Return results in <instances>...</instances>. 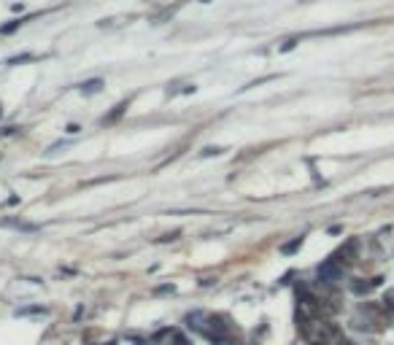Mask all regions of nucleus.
<instances>
[{
  "label": "nucleus",
  "mask_w": 394,
  "mask_h": 345,
  "mask_svg": "<svg viewBox=\"0 0 394 345\" xmlns=\"http://www.w3.org/2000/svg\"><path fill=\"white\" fill-rule=\"evenodd\" d=\"M340 275H343V264H337L335 259H327V262L318 267V281H324V283L340 281Z\"/></svg>",
  "instance_id": "obj_1"
},
{
  "label": "nucleus",
  "mask_w": 394,
  "mask_h": 345,
  "mask_svg": "<svg viewBox=\"0 0 394 345\" xmlns=\"http://www.w3.org/2000/svg\"><path fill=\"white\" fill-rule=\"evenodd\" d=\"M152 342H154V345H186V340L181 337V332H178V329H170V327H167V329H159L154 337H152Z\"/></svg>",
  "instance_id": "obj_2"
},
{
  "label": "nucleus",
  "mask_w": 394,
  "mask_h": 345,
  "mask_svg": "<svg viewBox=\"0 0 394 345\" xmlns=\"http://www.w3.org/2000/svg\"><path fill=\"white\" fill-rule=\"evenodd\" d=\"M103 89V81L100 79H92V81H84L81 84V92L84 94H95V92H100Z\"/></svg>",
  "instance_id": "obj_3"
},
{
  "label": "nucleus",
  "mask_w": 394,
  "mask_h": 345,
  "mask_svg": "<svg viewBox=\"0 0 394 345\" xmlns=\"http://www.w3.org/2000/svg\"><path fill=\"white\" fill-rule=\"evenodd\" d=\"M125 108H127V103H119L114 113H108V116H103V124H106V121H114V119L119 116V113H121V111H125Z\"/></svg>",
  "instance_id": "obj_4"
},
{
  "label": "nucleus",
  "mask_w": 394,
  "mask_h": 345,
  "mask_svg": "<svg viewBox=\"0 0 394 345\" xmlns=\"http://www.w3.org/2000/svg\"><path fill=\"white\" fill-rule=\"evenodd\" d=\"M383 308H386L389 313H394V291H389L386 297H383Z\"/></svg>",
  "instance_id": "obj_5"
},
{
  "label": "nucleus",
  "mask_w": 394,
  "mask_h": 345,
  "mask_svg": "<svg viewBox=\"0 0 394 345\" xmlns=\"http://www.w3.org/2000/svg\"><path fill=\"white\" fill-rule=\"evenodd\" d=\"M300 245H303V237H297V240H292L289 245H284V254H292V251H297Z\"/></svg>",
  "instance_id": "obj_6"
},
{
  "label": "nucleus",
  "mask_w": 394,
  "mask_h": 345,
  "mask_svg": "<svg viewBox=\"0 0 394 345\" xmlns=\"http://www.w3.org/2000/svg\"><path fill=\"white\" fill-rule=\"evenodd\" d=\"M27 60H33V54H22V57H11V60H8V65H19V62H27Z\"/></svg>",
  "instance_id": "obj_7"
}]
</instances>
